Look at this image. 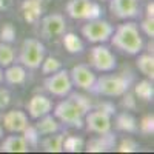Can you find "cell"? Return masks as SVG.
<instances>
[{
    "label": "cell",
    "instance_id": "obj_1",
    "mask_svg": "<svg viewBox=\"0 0 154 154\" xmlns=\"http://www.w3.org/2000/svg\"><path fill=\"white\" fill-rule=\"evenodd\" d=\"M93 106L94 105L89 97L71 91L54 106V117L63 125H69L77 130H82L85 116L89 109H93Z\"/></svg>",
    "mask_w": 154,
    "mask_h": 154
},
{
    "label": "cell",
    "instance_id": "obj_2",
    "mask_svg": "<svg viewBox=\"0 0 154 154\" xmlns=\"http://www.w3.org/2000/svg\"><path fill=\"white\" fill-rule=\"evenodd\" d=\"M111 45L122 51L128 56H137L143 49V37L139 31V25L134 22H123L117 28H114L111 37H109Z\"/></svg>",
    "mask_w": 154,
    "mask_h": 154
},
{
    "label": "cell",
    "instance_id": "obj_3",
    "mask_svg": "<svg viewBox=\"0 0 154 154\" xmlns=\"http://www.w3.org/2000/svg\"><path fill=\"white\" fill-rule=\"evenodd\" d=\"M133 82H134V75L131 72L106 74L96 79L91 93L97 96H106V97H122L131 88Z\"/></svg>",
    "mask_w": 154,
    "mask_h": 154
},
{
    "label": "cell",
    "instance_id": "obj_4",
    "mask_svg": "<svg viewBox=\"0 0 154 154\" xmlns=\"http://www.w3.org/2000/svg\"><path fill=\"white\" fill-rule=\"evenodd\" d=\"M45 54H46L45 45L38 40V38L29 37V38H25V40L22 42L17 60L25 68L37 69V68H40L42 62L45 59Z\"/></svg>",
    "mask_w": 154,
    "mask_h": 154
},
{
    "label": "cell",
    "instance_id": "obj_5",
    "mask_svg": "<svg viewBox=\"0 0 154 154\" xmlns=\"http://www.w3.org/2000/svg\"><path fill=\"white\" fill-rule=\"evenodd\" d=\"M65 11L74 20H93L102 17V6L94 0H68Z\"/></svg>",
    "mask_w": 154,
    "mask_h": 154
},
{
    "label": "cell",
    "instance_id": "obj_6",
    "mask_svg": "<svg viewBox=\"0 0 154 154\" xmlns=\"http://www.w3.org/2000/svg\"><path fill=\"white\" fill-rule=\"evenodd\" d=\"M89 66L99 72H111L117 68V59L103 43H96L89 51Z\"/></svg>",
    "mask_w": 154,
    "mask_h": 154
},
{
    "label": "cell",
    "instance_id": "obj_7",
    "mask_svg": "<svg viewBox=\"0 0 154 154\" xmlns=\"http://www.w3.org/2000/svg\"><path fill=\"white\" fill-rule=\"evenodd\" d=\"M114 31V26L102 17L86 20V23L82 26V35L91 43H105L109 40V37Z\"/></svg>",
    "mask_w": 154,
    "mask_h": 154
},
{
    "label": "cell",
    "instance_id": "obj_8",
    "mask_svg": "<svg viewBox=\"0 0 154 154\" xmlns=\"http://www.w3.org/2000/svg\"><path fill=\"white\" fill-rule=\"evenodd\" d=\"M43 86L51 96H56V97L68 96L74 88L69 77V71L65 68H60L59 71L49 74L43 82Z\"/></svg>",
    "mask_w": 154,
    "mask_h": 154
},
{
    "label": "cell",
    "instance_id": "obj_9",
    "mask_svg": "<svg viewBox=\"0 0 154 154\" xmlns=\"http://www.w3.org/2000/svg\"><path fill=\"white\" fill-rule=\"evenodd\" d=\"M111 117H112L111 114L102 111V109H97V108H93L86 112L85 120H83V126L89 133L105 134V133L111 131V126H112Z\"/></svg>",
    "mask_w": 154,
    "mask_h": 154
},
{
    "label": "cell",
    "instance_id": "obj_10",
    "mask_svg": "<svg viewBox=\"0 0 154 154\" xmlns=\"http://www.w3.org/2000/svg\"><path fill=\"white\" fill-rule=\"evenodd\" d=\"M111 16L119 20H131L140 16V0H109Z\"/></svg>",
    "mask_w": 154,
    "mask_h": 154
},
{
    "label": "cell",
    "instance_id": "obj_11",
    "mask_svg": "<svg viewBox=\"0 0 154 154\" xmlns=\"http://www.w3.org/2000/svg\"><path fill=\"white\" fill-rule=\"evenodd\" d=\"M40 32L45 38H56L60 37L66 31V22L60 12L48 14L45 17H40Z\"/></svg>",
    "mask_w": 154,
    "mask_h": 154
},
{
    "label": "cell",
    "instance_id": "obj_12",
    "mask_svg": "<svg viewBox=\"0 0 154 154\" xmlns=\"http://www.w3.org/2000/svg\"><path fill=\"white\" fill-rule=\"evenodd\" d=\"M69 77L72 86H77L79 89H83V91H89L96 83L97 75L94 74L93 68L89 65H85V63H80V65H75L71 71H69Z\"/></svg>",
    "mask_w": 154,
    "mask_h": 154
},
{
    "label": "cell",
    "instance_id": "obj_13",
    "mask_svg": "<svg viewBox=\"0 0 154 154\" xmlns=\"http://www.w3.org/2000/svg\"><path fill=\"white\" fill-rule=\"evenodd\" d=\"M2 123H3L2 126L6 131H9L12 134H19L29 125V120H28V114L25 111L11 109V111H6L5 114H2Z\"/></svg>",
    "mask_w": 154,
    "mask_h": 154
},
{
    "label": "cell",
    "instance_id": "obj_14",
    "mask_svg": "<svg viewBox=\"0 0 154 154\" xmlns=\"http://www.w3.org/2000/svg\"><path fill=\"white\" fill-rule=\"evenodd\" d=\"M26 111L31 119L37 120L38 117H42L45 114H49L53 111V102L48 99L46 96L42 94H34L28 102H26Z\"/></svg>",
    "mask_w": 154,
    "mask_h": 154
},
{
    "label": "cell",
    "instance_id": "obj_15",
    "mask_svg": "<svg viewBox=\"0 0 154 154\" xmlns=\"http://www.w3.org/2000/svg\"><path fill=\"white\" fill-rule=\"evenodd\" d=\"M83 148L88 152H105V151H111L112 148H116V136L111 131H108L105 134H99L97 137L89 140V142Z\"/></svg>",
    "mask_w": 154,
    "mask_h": 154
},
{
    "label": "cell",
    "instance_id": "obj_16",
    "mask_svg": "<svg viewBox=\"0 0 154 154\" xmlns=\"http://www.w3.org/2000/svg\"><path fill=\"white\" fill-rule=\"evenodd\" d=\"M20 8H22V14H23L25 22L29 25H37L43 14L42 0H23Z\"/></svg>",
    "mask_w": 154,
    "mask_h": 154
},
{
    "label": "cell",
    "instance_id": "obj_17",
    "mask_svg": "<svg viewBox=\"0 0 154 154\" xmlns=\"http://www.w3.org/2000/svg\"><path fill=\"white\" fill-rule=\"evenodd\" d=\"M26 77H28L26 68L20 63H11L3 72V79L9 85H23L26 82Z\"/></svg>",
    "mask_w": 154,
    "mask_h": 154
},
{
    "label": "cell",
    "instance_id": "obj_18",
    "mask_svg": "<svg viewBox=\"0 0 154 154\" xmlns=\"http://www.w3.org/2000/svg\"><path fill=\"white\" fill-rule=\"evenodd\" d=\"M0 151L2 152H28L29 145L23 136H8L0 143Z\"/></svg>",
    "mask_w": 154,
    "mask_h": 154
},
{
    "label": "cell",
    "instance_id": "obj_19",
    "mask_svg": "<svg viewBox=\"0 0 154 154\" xmlns=\"http://www.w3.org/2000/svg\"><path fill=\"white\" fill-rule=\"evenodd\" d=\"M34 126H35V130L38 131L40 136H48V134H54V133L60 131L62 123L54 117V114L51 116V112H49V114H45L42 117H38L37 123Z\"/></svg>",
    "mask_w": 154,
    "mask_h": 154
},
{
    "label": "cell",
    "instance_id": "obj_20",
    "mask_svg": "<svg viewBox=\"0 0 154 154\" xmlns=\"http://www.w3.org/2000/svg\"><path fill=\"white\" fill-rule=\"evenodd\" d=\"M63 139H65V134L57 131L54 134H48L42 142H38V145L46 152H62L63 151V146H62Z\"/></svg>",
    "mask_w": 154,
    "mask_h": 154
},
{
    "label": "cell",
    "instance_id": "obj_21",
    "mask_svg": "<svg viewBox=\"0 0 154 154\" xmlns=\"http://www.w3.org/2000/svg\"><path fill=\"white\" fill-rule=\"evenodd\" d=\"M62 43L69 54H82L85 49L82 38L74 32H63L62 34Z\"/></svg>",
    "mask_w": 154,
    "mask_h": 154
},
{
    "label": "cell",
    "instance_id": "obj_22",
    "mask_svg": "<svg viewBox=\"0 0 154 154\" xmlns=\"http://www.w3.org/2000/svg\"><path fill=\"white\" fill-rule=\"evenodd\" d=\"M116 126H117V130L125 131V133H136L137 131V120L134 119V116L123 111V112H119L116 116Z\"/></svg>",
    "mask_w": 154,
    "mask_h": 154
},
{
    "label": "cell",
    "instance_id": "obj_23",
    "mask_svg": "<svg viewBox=\"0 0 154 154\" xmlns=\"http://www.w3.org/2000/svg\"><path fill=\"white\" fill-rule=\"evenodd\" d=\"M136 65H137L139 71L142 72L146 79H149V80L154 79V57H152V53L151 54H140L136 60Z\"/></svg>",
    "mask_w": 154,
    "mask_h": 154
},
{
    "label": "cell",
    "instance_id": "obj_24",
    "mask_svg": "<svg viewBox=\"0 0 154 154\" xmlns=\"http://www.w3.org/2000/svg\"><path fill=\"white\" fill-rule=\"evenodd\" d=\"M134 97H139L145 102H151L154 97V86H152V80L145 79L140 80L134 85Z\"/></svg>",
    "mask_w": 154,
    "mask_h": 154
},
{
    "label": "cell",
    "instance_id": "obj_25",
    "mask_svg": "<svg viewBox=\"0 0 154 154\" xmlns=\"http://www.w3.org/2000/svg\"><path fill=\"white\" fill-rule=\"evenodd\" d=\"M16 62V49L11 43L0 42V68H6Z\"/></svg>",
    "mask_w": 154,
    "mask_h": 154
},
{
    "label": "cell",
    "instance_id": "obj_26",
    "mask_svg": "<svg viewBox=\"0 0 154 154\" xmlns=\"http://www.w3.org/2000/svg\"><path fill=\"white\" fill-rule=\"evenodd\" d=\"M63 151L66 152H79L85 146V140L79 136H68L63 139Z\"/></svg>",
    "mask_w": 154,
    "mask_h": 154
},
{
    "label": "cell",
    "instance_id": "obj_27",
    "mask_svg": "<svg viewBox=\"0 0 154 154\" xmlns=\"http://www.w3.org/2000/svg\"><path fill=\"white\" fill-rule=\"evenodd\" d=\"M60 68H63V66H62V62H60L59 59L53 57V56H49V57L45 56L42 65H40V69H42V74H43V75H49V74L59 71Z\"/></svg>",
    "mask_w": 154,
    "mask_h": 154
},
{
    "label": "cell",
    "instance_id": "obj_28",
    "mask_svg": "<svg viewBox=\"0 0 154 154\" xmlns=\"http://www.w3.org/2000/svg\"><path fill=\"white\" fill-rule=\"evenodd\" d=\"M16 35H17V31H16V26L12 23H3L0 26V42H5V43H12L16 40Z\"/></svg>",
    "mask_w": 154,
    "mask_h": 154
},
{
    "label": "cell",
    "instance_id": "obj_29",
    "mask_svg": "<svg viewBox=\"0 0 154 154\" xmlns=\"http://www.w3.org/2000/svg\"><path fill=\"white\" fill-rule=\"evenodd\" d=\"M22 133H23L25 140L28 142V145H29L31 148H37V146H38V142H40V134H38V131L35 130V126L28 125Z\"/></svg>",
    "mask_w": 154,
    "mask_h": 154
},
{
    "label": "cell",
    "instance_id": "obj_30",
    "mask_svg": "<svg viewBox=\"0 0 154 154\" xmlns=\"http://www.w3.org/2000/svg\"><path fill=\"white\" fill-rule=\"evenodd\" d=\"M117 151H120V152H136V151H139V143L131 137H125L117 145Z\"/></svg>",
    "mask_w": 154,
    "mask_h": 154
},
{
    "label": "cell",
    "instance_id": "obj_31",
    "mask_svg": "<svg viewBox=\"0 0 154 154\" xmlns=\"http://www.w3.org/2000/svg\"><path fill=\"white\" fill-rule=\"evenodd\" d=\"M140 131L143 134H154V116L148 114L140 120Z\"/></svg>",
    "mask_w": 154,
    "mask_h": 154
},
{
    "label": "cell",
    "instance_id": "obj_32",
    "mask_svg": "<svg viewBox=\"0 0 154 154\" xmlns=\"http://www.w3.org/2000/svg\"><path fill=\"white\" fill-rule=\"evenodd\" d=\"M122 106L126 111H134L136 109V99H134V93H130V89L122 96Z\"/></svg>",
    "mask_w": 154,
    "mask_h": 154
},
{
    "label": "cell",
    "instance_id": "obj_33",
    "mask_svg": "<svg viewBox=\"0 0 154 154\" xmlns=\"http://www.w3.org/2000/svg\"><path fill=\"white\" fill-rule=\"evenodd\" d=\"M139 28L142 29V32L146 37H149V38L154 37V20L152 19H143L142 22H140Z\"/></svg>",
    "mask_w": 154,
    "mask_h": 154
},
{
    "label": "cell",
    "instance_id": "obj_34",
    "mask_svg": "<svg viewBox=\"0 0 154 154\" xmlns=\"http://www.w3.org/2000/svg\"><path fill=\"white\" fill-rule=\"evenodd\" d=\"M93 108L102 109V111H105V112H108V114H111V116L116 114V106L111 103V102H100V103H97V105L93 106Z\"/></svg>",
    "mask_w": 154,
    "mask_h": 154
},
{
    "label": "cell",
    "instance_id": "obj_35",
    "mask_svg": "<svg viewBox=\"0 0 154 154\" xmlns=\"http://www.w3.org/2000/svg\"><path fill=\"white\" fill-rule=\"evenodd\" d=\"M9 93H8V89H0V109H3L8 106L9 103Z\"/></svg>",
    "mask_w": 154,
    "mask_h": 154
},
{
    "label": "cell",
    "instance_id": "obj_36",
    "mask_svg": "<svg viewBox=\"0 0 154 154\" xmlns=\"http://www.w3.org/2000/svg\"><path fill=\"white\" fill-rule=\"evenodd\" d=\"M146 19H152L154 20V2L152 0L146 3Z\"/></svg>",
    "mask_w": 154,
    "mask_h": 154
},
{
    "label": "cell",
    "instance_id": "obj_37",
    "mask_svg": "<svg viewBox=\"0 0 154 154\" xmlns=\"http://www.w3.org/2000/svg\"><path fill=\"white\" fill-rule=\"evenodd\" d=\"M12 6V0H0V11H6Z\"/></svg>",
    "mask_w": 154,
    "mask_h": 154
},
{
    "label": "cell",
    "instance_id": "obj_38",
    "mask_svg": "<svg viewBox=\"0 0 154 154\" xmlns=\"http://www.w3.org/2000/svg\"><path fill=\"white\" fill-rule=\"evenodd\" d=\"M2 82H3V69L0 68V83H2Z\"/></svg>",
    "mask_w": 154,
    "mask_h": 154
},
{
    "label": "cell",
    "instance_id": "obj_39",
    "mask_svg": "<svg viewBox=\"0 0 154 154\" xmlns=\"http://www.w3.org/2000/svg\"><path fill=\"white\" fill-rule=\"evenodd\" d=\"M2 136H3V126L0 125V137H2Z\"/></svg>",
    "mask_w": 154,
    "mask_h": 154
},
{
    "label": "cell",
    "instance_id": "obj_40",
    "mask_svg": "<svg viewBox=\"0 0 154 154\" xmlns=\"http://www.w3.org/2000/svg\"><path fill=\"white\" fill-rule=\"evenodd\" d=\"M102 2H103V0H102Z\"/></svg>",
    "mask_w": 154,
    "mask_h": 154
}]
</instances>
